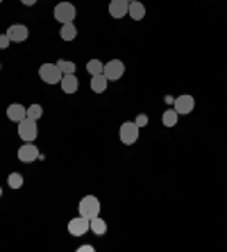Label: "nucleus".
Here are the masks:
<instances>
[{"instance_id":"f257e3e1","label":"nucleus","mask_w":227,"mask_h":252,"mask_svg":"<svg viewBox=\"0 0 227 252\" xmlns=\"http://www.w3.org/2000/svg\"><path fill=\"white\" fill-rule=\"evenodd\" d=\"M55 21L57 23H73V18L77 16V9L73 2H59V5H55V12H53Z\"/></svg>"},{"instance_id":"f03ea898","label":"nucleus","mask_w":227,"mask_h":252,"mask_svg":"<svg viewBox=\"0 0 227 252\" xmlns=\"http://www.w3.org/2000/svg\"><path fill=\"white\" fill-rule=\"evenodd\" d=\"M139 125L134 123V121H125V123L121 125V132H118V136H121V143H125V146H134L136 141H139Z\"/></svg>"},{"instance_id":"7ed1b4c3","label":"nucleus","mask_w":227,"mask_h":252,"mask_svg":"<svg viewBox=\"0 0 227 252\" xmlns=\"http://www.w3.org/2000/svg\"><path fill=\"white\" fill-rule=\"evenodd\" d=\"M80 214L87 218H96L100 216V200L96 198V195H84V198L80 200Z\"/></svg>"},{"instance_id":"20e7f679","label":"nucleus","mask_w":227,"mask_h":252,"mask_svg":"<svg viewBox=\"0 0 227 252\" xmlns=\"http://www.w3.org/2000/svg\"><path fill=\"white\" fill-rule=\"evenodd\" d=\"M39 77H41V80H43L46 84H59V82H62V77H64V73L59 70L57 64H41Z\"/></svg>"},{"instance_id":"39448f33","label":"nucleus","mask_w":227,"mask_h":252,"mask_svg":"<svg viewBox=\"0 0 227 252\" xmlns=\"http://www.w3.org/2000/svg\"><path fill=\"white\" fill-rule=\"evenodd\" d=\"M89 229H91V218L82 216V214L68 220V234L70 236H84Z\"/></svg>"},{"instance_id":"423d86ee","label":"nucleus","mask_w":227,"mask_h":252,"mask_svg":"<svg viewBox=\"0 0 227 252\" xmlns=\"http://www.w3.org/2000/svg\"><path fill=\"white\" fill-rule=\"evenodd\" d=\"M39 157H41V153H39V148L34 146V141H23V146L18 148V161H23V164H32Z\"/></svg>"},{"instance_id":"0eeeda50","label":"nucleus","mask_w":227,"mask_h":252,"mask_svg":"<svg viewBox=\"0 0 227 252\" xmlns=\"http://www.w3.org/2000/svg\"><path fill=\"white\" fill-rule=\"evenodd\" d=\"M18 136H21V141H34L36 136H39L36 121H32V118H23V121L18 123Z\"/></svg>"},{"instance_id":"6e6552de","label":"nucleus","mask_w":227,"mask_h":252,"mask_svg":"<svg viewBox=\"0 0 227 252\" xmlns=\"http://www.w3.org/2000/svg\"><path fill=\"white\" fill-rule=\"evenodd\" d=\"M123 73H125V64H123L121 59H111V62H107L105 64V68H102V75H105L109 82L121 80Z\"/></svg>"},{"instance_id":"1a4fd4ad","label":"nucleus","mask_w":227,"mask_h":252,"mask_svg":"<svg viewBox=\"0 0 227 252\" xmlns=\"http://www.w3.org/2000/svg\"><path fill=\"white\" fill-rule=\"evenodd\" d=\"M193 107H195V100H193V95H177L175 98V102H173V109L180 116H187V114H191L193 112Z\"/></svg>"},{"instance_id":"9d476101","label":"nucleus","mask_w":227,"mask_h":252,"mask_svg":"<svg viewBox=\"0 0 227 252\" xmlns=\"http://www.w3.org/2000/svg\"><path fill=\"white\" fill-rule=\"evenodd\" d=\"M7 36L12 39V43H23V41H28L30 30L25 28L23 23H14V25H9V30H7Z\"/></svg>"},{"instance_id":"9b49d317","label":"nucleus","mask_w":227,"mask_h":252,"mask_svg":"<svg viewBox=\"0 0 227 252\" xmlns=\"http://www.w3.org/2000/svg\"><path fill=\"white\" fill-rule=\"evenodd\" d=\"M59 87H62V91L64 94H77V89H80V80H77L75 73H68V75L62 77V82H59Z\"/></svg>"},{"instance_id":"f8f14e48","label":"nucleus","mask_w":227,"mask_h":252,"mask_svg":"<svg viewBox=\"0 0 227 252\" xmlns=\"http://www.w3.org/2000/svg\"><path fill=\"white\" fill-rule=\"evenodd\" d=\"M7 118L14 121V123H21L23 118H28V107L18 105V102H12V105L7 107Z\"/></svg>"},{"instance_id":"ddd939ff","label":"nucleus","mask_w":227,"mask_h":252,"mask_svg":"<svg viewBox=\"0 0 227 252\" xmlns=\"http://www.w3.org/2000/svg\"><path fill=\"white\" fill-rule=\"evenodd\" d=\"M128 0H111L109 2V16L111 18H125L128 16Z\"/></svg>"},{"instance_id":"4468645a","label":"nucleus","mask_w":227,"mask_h":252,"mask_svg":"<svg viewBox=\"0 0 227 252\" xmlns=\"http://www.w3.org/2000/svg\"><path fill=\"white\" fill-rule=\"evenodd\" d=\"M128 16L132 18V21H143V16H146V7H143V2H139V0L130 2Z\"/></svg>"},{"instance_id":"2eb2a0df","label":"nucleus","mask_w":227,"mask_h":252,"mask_svg":"<svg viewBox=\"0 0 227 252\" xmlns=\"http://www.w3.org/2000/svg\"><path fill=\"white\" fill-rule=\"evenodd\" d=\"M107 84H109V80H107L102 73H100V75H91V91H94V94H105Z\"/></svg>"},{"instance_id":"dca6fc26","label":"nucleus","mask_w":227,"mask_h":252,"mask_svg":"<svg viewBox=\"0 0 227 252\" xmlns=\"http://www.w3.org/2000/svg\"><path fill=\"white\" fill-rule=\"evenodd\" d=\"M59 36L64 39V41H73L77 36V25L75 23H64L62 30H59Z\"/></svg>"},{"instance_id":"f3484780","label":"nucleus","mask_w":227,"mask_h":252,"mask_svg":"<svg viewBox=\"0 0 227 252\" xmlns=\"http://www.w3.org/2000/svg\"><path fill=\"white\" fill-rule=\"evenodd\" d=\"M91 232H94L96 236H105L107 234V223L100 216L91 218Z\"/></svg>"},{"instance_id":"a211bd4d","label":"nucleus","mask_w":227,"mask_h":252,"mask_svg":"<svg viewBox=\"0 0 227 252\" xmlns=\"http://www.w3.org/2000/svg\"><path fill=\"white\" fill-rule=\"evenodd\" d=\"M177 118H180V114L175 112V109H166L162 116L163 127H175V125H177Z\"/></svg>"},{"instance_id":"6ab92c4d","label":"nucleus","mask_w":227,"mask_h":252,"mask_svg":"<svg viewBox=\"0 0 227 252\" xmlns=\"http://www.w3.org/2000/svg\"><path fill=\"white\" fill-rule=\"evenodd\" d=\"M102 68H105V64H102L100 59H89L87 62V73L89 75H100Z\"/></svg>"},{"instance_id":"aec40b11","label":"nucleus","mask_w":227,"mask_h":252,"mask_svg":"<svg viewBox=\"0 0 227 252\" xmlns=\"http://www.w3.org/2000/svg\"><path fill=\"white\" fill-rule=\"evenodd\" d=\"M57 66H59V70H62L64 75H68V73H75V64H73V62H68V59H59Z\"/></svg>"},{"instance_id":"412c9836","label":"nucleus","mask_w":227,"mask_h":252,"mask_svg":"<svg viewBox=\"0 0 227 252\" xmlns=\"http://www.w3.org/2000/svg\"><path fill=\"white\" fill-rule=\"evenodd\" d=\"M41 116H43V107H41V105H30L28 107V118H32V121H39Z\"/></svg>"},{"instance_id":"4be33fe9","label":"nucleus","mask_w":227,"mask_h":252,"mask_svg":"<svg viewBox=\"0 0 227 252\" xmlns=\"http://www.w3.org/2000/svg\"><path fill=\"white\" fill-rule=\"evenodd\" d=\"M7 182H9V187H12V189H21V187H23V175H21V173H12Z\"/></svg>"},{"instance_id":"5701e85b","label":"nucleus","mask_w":227,"mask_h":252,"mask_svg":"<svg viewBox=\"0 0 227 252\" xmlns=\"http://www.w3.org/2000/svg\"><path fill=\"white\" fill-rule=\"evenodd\" d=\"M9 43H12V39L7 34H0V50H7L9 48Z\"/></svg>"},{"instance_id":"b1692460","label":"nucleus","mask_w":227,"mask_h":252,"mask_svg":"<svg viewBox=\"0 0 227 252\" xmlns=\"http://www.w3.org/2000/svg\"><path fill=\"white\" fill-rule=\"evenodd\" d=\"M134 123L139 125V127H146V125H148V116H146V114H139V116H136V121H134Z\"/></svg>"},{"instance_id":"393cba45","label":"nucleus","mask_w":227,"mask_h":252,"mask_svg":"<svg viewBox=\"0 0 227 252\" xmlns=\"http://www.w3.org/2000/svg\"><path fill=\"white\" fill-rule=\"evenodd\" d=\"M94 250H96V248H94V246H89V243H84V246L77 248V252H94Z\"/></svg>"},{"instance_id":"a878e982","label":"nucleus","mask_w":227,"mask_h":252,"mask_svg":"<svg viewBox=\"0 0 227 252\" xmlns=\"http://www.w3.org/2000/svg\"><path fill=\"white\" fill-rule=\"evenodd\" d=\"M25 7H32V5H36V0H21Z\"/></svg>"},{"instance_id":"bb28decb","label":"nucleus","mask_w":227,"mask_h":252,"mask_svg":"<svg viewBox=\"0 0 227 252\" xmlns=\"http://www.w3.org/2000/svg\"><path fill=\"white\" fill-rule=\"evenodd\" d=\"M0 195H2V187H0Z\"/></svg>"},{"instance_id":"cd10ccee","label":"nucleus","mask_w":227,"mask_h":252,"mask_svg":"<svg viewBox=\"0 0 227 252\" xmlns=\"http://www.w3.org/2000/svg\"><path fill=\"white\" fill-rule=\"evenodd\" d=\"M128 2H134V0H128Z\"/></svg>"},{"instance_id":"c85d7f7f","label":"nucleus","mask_w":227,"mask_h":252,"mask_svg":"<svg viewBox=\"0 0 227 252\" xmlns=\"http://www.w3.org/2000/svg\"><path fill=\"white\" fill-rule=\"evenodd\" d=\"M0 2H2V0H0Z\"/></svg>"}]
</instances>
